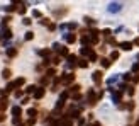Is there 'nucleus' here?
I'll list each match as a JSON object with an SVG mask.
<instances>
[{
    "mask_svg": "<svg viewBox=\"0 0 139 126\" xmlns=\"http://www.w3.org/2000/svg\"><path fill=\"white\" fill-rule=\"evenodd\" d=\"M107 10H109V12H120V10H122V4H120V2H112L110 5H109V9H107Z\"/></svg>",
    "mask_w": 139,
    "mask_h": 126,
    "instance_id": "f257e3e1",
    "label": "nucleus"
},
{
    "mask_svg": "<svg viewBox=\"0 0 139 126\" xmlns=\"http://www.w3.org/2000/svg\"><path fill=\"white\" fill-rule=\"evenodd\" d=\"M42 95H44V89H37L36 92H34V97L36 99H41Z\"/></svg>",
    "mask_w": 139,
    "mask_h": 126,
    "instance_id": "f03ea898",
    "label": "nucleus"
},
{
    "mask_svg": "<svg viewBox=\"0 0 139 126\" xmlns=\"http://www.w3.org/2000/svg\"><path fill=\"white\" fill-rule=\"evenodd\" d=\"M120 46H122V49H126V51H129V49L132 48V43H127V41H126V43H120Z\"/></svg>",
    "mask_w": 139,
    "mask_h": 126,
    "instance_id": "7ed1b4c3",
    "label": "nucleus"
},
{
    "mask_svg": "<svg viewBox=\"0 0 139 126\" xmlns=\"http://www.w3.org/2000/svg\"><path fill=\"white\" fill-rule=\"evenodd\" d=\"M61 80H63V84H70V82L73 80V75H70V73H68V75H66V77H63Z\"/></svg>",
    "mask_w": 139,
    "mask_h": 126,
    "instance_id": "20e7f679",
    "label": "nucleus"
},
{
    "mask_svg": "<svg viewBox=\"0 0 139 126\" xmlns=\"http://www.w3.org/2000/svg\"><path fill=\"white\" fill-rule=\"evenodd\" d=\"M65 39H66V41H68V43H73V41H75V39H76V38H75V36H73V34H65Z\"/></svg>",
    "mask_w": 139,
    "mask_h": 126,
    "instance_id": "39448f33",
    "label": "nucleus"
},
{
    "mask_svg": "<svg viewBox=\"0 0 139 126\" xmlns=\"http://www.w3.org/2000/svg\"><path fill=\"white\" fill-rule=\"evenodd\" d=\"M100 78H102V73H100V72H95V73H93V80L98 84V82H100Z\"/></svg>",
    "mask_w": 139,
    "mask_h": 126,
    "instance_id": "423d86ee",
    "label": "nucleus"
},
{
    "mask_svg": "<svg viewBox=\"0 0 139 126\" xmlns=\"http://www.w3.org/2000/svg\"><path fill=\"white\" fill-rule=\"evenodd\" d=\"M12 113H14V116H21V113H22V111H21V107H14V109H12Z\"/></svg>",
    "mask_w": 139,
    "mask_h": 126,
    "instance_id": "0eeeda50",
    "label": "nucleus"
},
{
    "mask_svg": "<svg viewBox=\"0 0 139 126\" xmlns=\"http://www.w3.org/2000/svg\"><path fill=\"white\" fill-rule=\"evenodd\" d=\"M2 36H5V38H10V36H12V33H10V29H5Z\"/></svg>",
    "mask_w": 139,
    "mask_h": 126,
    "instance_id": "6e6552de",
    "label": "nucleus"
},
{
    "mask_svg": "<svg viewBox=\"0 0 139 126\" xmlns=\"http://www.w3.org/2000/svg\"><path fill=\"white\" fill-rule=\"evenodd\" d=\"M102 66H105V68H107V66H110V61L103 58V60H102Z\"/></svg>",
    "mask_w": 139,
    "mask_h": 126,
    "instance_id": "1a4fd4ad",
    "label": "nucleus"
},
{
    "mask_svg": "<svg viewBox=\"0 0 139 126\" xmlns=\"http://www.w3.org/2000/svg\"><path fill=\"white\" fill-rule=\"evenodd\" d=\"M15 53H17L15 49H8V51H7V55H8V56H15Z\"/></svg>",
    "mask_w": 139,
    "mask_h": 126,
    "instance_id": "9d476101",
    "label": "nucleus"
},
{
    "mask_svg": "<svg viewBox=\"0 0 139 126\" xmlns=\"http://www.w3.org/2000/svg\"><path fill=\"white\" fill-rule=\"evenodd\" d=\"M22 84H24V78H17L14 85H22Z\"/></svg>",
    "mask_w": 139,
    "mask_h": 126,
    "instance_id": "9b49d317",
    "label": "nucleus"
},
{
    "mask_svg": "<svg viewBox=\"0 0 139 126\" xmlns=\"http://www.w3.org/2000/svg\"><path fill=\"white\" fill-rule=\"evenodd\" d=\"M2 75H4V78H8V77H10V72H8V70H4Z\"/></svg>",
    "mask_w": 139,
    "mask_h": 126,
    "instance_id": "f8f14e48",
    "label": "nucleus"
},
{
    "mask_svg": "<svg viewBox=\"0 0 139 126\" xmlns=\"http://www.w3.org/2000/svg\"><path fill=\"white\" fill-rule=\"evenodd\" d=\"M110 58H112V60H115V58H119V53H117V51H114V53L110 55Z\"/></svg>",
    "mask_w": 139,
    "mask_h": 126,
    "instance_id": "ddd939ff",
    "label": "nucleus"
},
{
    "mask_svg": "<svg viewBox=\"0 0 139 126\" xmlns=\"http://www.w3.org/2000/svg\"><path fill=\"white\" fill-rule=\"evenodd\" d=\"M25 39H32V33H31V31L25 33Z\"/></svg>",
    "mask_w": 139,
    "mask_h": 126,
    "instance_id": "4468645a",
    "label": "nucleus"
},
{
    "mask_svg": "<svg viewBox=\"0 0 139 126\" xmlns=\"http://www.w3.org/2000/svg\"><path fill=\"white\" fill-rule=\"evenodd\" d=\"M0 107H2V109H5V107H7V101H2V104H0Z\"/></svg>",
    "mask_w": 139,
    "mask_h": 126,
    "instance_id": "2eb2a0df",
    "label": "nucleus"
}]
</instances>
